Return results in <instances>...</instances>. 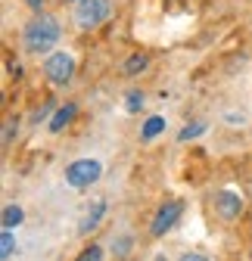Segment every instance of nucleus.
<instances>
[{
  "instance_id": "f257e3e1",
  "label": "nucleus",
  "mask_w": 252,
  "mask_h": 261,
  "mask_svg": "<svg viewBox=\"0 0 252 261\" xmlns=\"http://www.w3.org/2000/svg\"><path fill=\"white\" fill-rule=\"evenodd\" d=\"M59 35H62V28L53 16H38V19H31L22 31V47L28 53H50L56 44H59Z\"/></svg>"
},
{
  "instance_id": "f03ea898",
  "label": "nucleus",
  "mask_w": 252,
  "mask_h": 261,
  "mask_svg": "<svg viewBox=\"0 0 252 261\" xmlns=\"http://www.w3.org/2000/svg\"><path fill=\"white\" fill-rule=\"evenodd\" d=\"M44 75H47V81H50L53 87H66V84L72 81V75H75V56H72L69 50L50 53L47 62H44Z\"/></svg>"
},
{
  "instance_id": "7ed1b4c3",
  "label": "nucleus",
  "mask_w": 252,
  "mask_h": 261,
  "mask_svg": "<svg viewBox=\"0 0 252 261\" xmlns=\"http://www.w3.org/2000/svg\"><path fill=\"white\" fill-rule=\"evenodd\" d=\"M112 13V4L109 0H81V4H75V25L90 31V28H97L109 19Z\"/></svg>"
},
{
  "instance_id": "20e7f679",
  "label": "nucleus",
  "mask_w": 252,
  "mask_h": 261,
  "mask_svg": "<svg viewBox=\"0 0 252 261\" xmlns=\"http://www.w3.org/2000/svg\"><path fill=\"white\" fill-rule=\"evenodd\" d=\"M100 177H103V165L97 159H78L66 168V184L75 187V190H84L90 184H97Z\"/></svg>"
},
{
  "instance_id": "39448f33",
  "label": "nucleus",
  "mask_w": 252,
  "mask_h": 261,
  "mask_svg": "<svg viewBox=\"0 0 252 261\" xmlns=\"http://www.w3.org/2000/svg\"><path fill=\"white\" fill-rule=\"evenodd\" d=\"M181 215H184V202H181V199H165V202L159 205V212H156L153 224H149V233H153V237H165L171 227L178 224Z\"/></svg>"
},
{
  "instance_id": "423d86ee",
  "label": "nucleus",
  "mask_w": 252,
  "mask_h": 261,
  "mask_svg": "<svg viewBox=\"0 0 252 261\" xmlns=\"http://www.w3.org/2000/svg\"><path fill=\"white\" fill-rule=\"evenodd\" d=\"M215 212L221 215L224 221H234L243 215V196L234 193V190H221V193H215Z\"/></svg>"
},
{
  "instance_id": "0eeeda50",
  "label": "nucleus",
  "mask_w": 252,
  "mask_h": 261,
  "mask_svg": "<svg viewBox=\"0 0 252 261\" xmlns=\"http://www.w3.org/2000/svg\"><path fill=\"white\" fill-rule=\"evenodd\" d=\"M103 215H106V199L100 196V199H93V202H90V208L84 212V218H81V224H78V233H90V230H97L100 221H103Z\"/></svg>"
},
{
  "instance_id": "6e6552de",
  "label": "nucleus",
  "mask_w": 252,
  "mask_h": 261,
  "mask_svg": "<svg viewBox=\"0 0 252 261\" xmlns=\"http://www.w3.org/2000/svg\"><path fill=\"white\" fill-rule=\"evenodd\" d=\"M78 115V103H66V106H59L56 109V115L50 118V134H59V130H66L69 124H72V118Z\"/></svg>"
},
{
  "instance_id": "1a4fd4ad",
  "label": "nucleus",
  "mask_w": 252,
  "mask_h": 261,
  "mask_svg": "<svg viewBox=\"0 0 252 261\" xmlns=\"http://www.w3.org/2000/svg\"><path fill=\"white\" fill-rule=\"evenodd\" d=\"M165 130V118L162 115H149L146 121H143V127H140V137L143 140H153V137H159Z\"/></svg>"
},
{
  "instance_id": "9d476101",
  "label": "nucleus",
  "mask_w": 252,
  "mask_h": 261,
  "mask_svg": "<svg viewBox=\"0 0 252 261\" xmlns=\"http://www.w3.org/2000/svg\"><path fill=\"white\" fill-rule=\"evenodd\" d=\"M146 65H149V56L146 53H131L128 59H124V75H140Z\"/></svg>"
},
{
  "instance_id": "9b49d317",
  "label": "nucleus",
  "mask_w": 252,
  "mask_h": 261,
  "mask_svg": "<svg viewBox=\"0 0 252 261\" xmlns=\"http://www.w3.org/2000/svg\"><path fill=\"white\" fill-rule=\"evenodd\" d=\"M22 218H25V212H22L19 205H7V208H4V227H7V230L19 227V224H22Z\"/></svg>"
},
{
  "instance_id": "f8f14e48",
  "label": "nucleus",
  "mask_w": 252,
  "mask_h": 261,
  "mask_svg": "<svg viewBox=\"0 0 252 261\" xmlns=\"http://www.w3.org/2000/svg\"><path fill=\"white\" fill-rule=\"evenodd\" d=\"M206 127H209V124H203V121H196V124H187V127L181 130V134H178V140H181V143H187V140H196V137H203V134H206Z\"/></svg>"
},
{
  "instance_id": "ddd939ff",
  "label": "nucleus",
  "mask_w": 252,
  "mask_h": 261,
  "mask_svg": "<svg viewBox=\"0 0 252 261\" xmlns=\"http://www.w3.org/2000/svg\"><path fill=\"white\" fill-rule=\"evenodd\" d=\"M16 252V237H13V230H7V227H4V237H0V258H10Z\"/></svg>"
},
{
  "instance_id": "4468645a",
  "label": "nucleus",
  "mask_w": 252,
  "mask_h": 261,
  "mask_svg": "<svg viewBox=\"0 0 252 261\" xmlns=\"http://www.w3.org/2000/svg\"><path fill=\"white\" fill-rule=\"evenodd\" d=\"M143 103H146V96H143L140 90H131L128 96H124V112H140Z\"/></svg>"
},
{
  "instance_id": "2eb2a0df",
  "label": "nucleus",
  "mask_w": 252,
  "mask_h": 261,
  "mask_svg": "<svg viewBox=\"0 0 252 261\" xmlns=\"http://www.w3.org/2000/svg\"><path fill=\"white\" fill-rule=\"evenodd\" d=\"M75 261H103V246H97V243H90Z\"/></svg>"
},
{
  "instance_id": "dca6fc26",
  "label": "nucleus",
  "mask_w": 252,
  "mask_h": 261,
  "mask_svg": "<svg viewBox=\"0 0 252 261\" xmlns=\"http://www.w3.org/2000/svg\"><path fill=\"white\" fill-rule=\"evenodd\" d=\"M13 134H16V118H7L4 121V146L13 143Z\"/></svg>"
},
{
  "instance_id": "f3484780",
  "label": "nucleus",
  "mask_w": 252,
  "mask_h": 261,
  "mask_svg": "<svg viewBox=\"0 0 252 261\" xmlns=\"http://www.w3.org/2000/svg\"><path fill=\"white\" fill-rule=\"evenodd\" d=\"M115 246H118V249H115L118 255H128V252H131V237H121V240H115Z\"/></svg>"
},
{
  "instance_id": "a211bd4d",
  "label": "nucleus",
  "mask_w": 252,
  "mask_h": 261,
  "mask_svg": "<svg viewBox=\"0 0 252 261\" xmlns=\"http://www.w3.org/2000/svg\"><path fill=\"white\" fill-rule=\"evenodd\" d=\"M25 7H28V10H35V13H44L47 0H25Z\"/></svg>"
},
{
  "instance_id": "6ab92c4d",
  "label": "nucleus",
  "mask_w": 252,
  "mask_h": 261,
  "mask_svg": "<svg viewBox=\"0 0 252 261\" xmlns=\"http://www.w3.org/2000/svg\"><path fill=\"white\" fill-rule=\"evenodd\" d=\"M178 261H209L206 255H196V252H190V255H181Z\"/></svg>"
},
{
  "instance_id": "aec40b11",
  "label": "nucleus",
  "mask_w": 252,
  "mask_h": 261,
  "mask_svg": "<svg viewBox=\"0 0 252 261\" xmlns=\"http://www.w3.org/2000/svg\"><path fill=\"white\" fill-rule=\"evenodd\" d=\"M153 261H168V258H165V255H156V258H153Z\"/></svg>"
},
{
  "instance_id": "412c9836",
  "label": "nucleus",
  "mask_w": 252,
  "mask_h": 261,
  "mask_svg": "<svg viewBox=\"0 0 252 261\" xmlns=\"http://www.w3.org/2000/svg\"><path fill=\"white\" fill-rule=\"evenodd\" d=\"M69 4H81V0H69Z\"/></svg>"
}]
</instances>
